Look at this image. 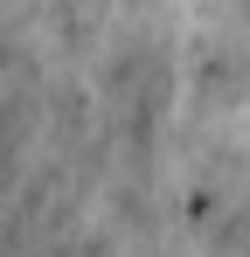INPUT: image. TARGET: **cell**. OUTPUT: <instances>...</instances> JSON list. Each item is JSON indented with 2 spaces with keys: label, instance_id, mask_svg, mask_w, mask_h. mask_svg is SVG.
Masks as SVG:
<instances>
[{
  "label": "cell",
  "instance_id": "1",
  "mask_svg": "<svg viewBox=\"0 0 250 257\" xmlns=\"http://www.w3.org/2000/svg\"><path fill=\"white\" fill-rule=\"evenodd\" d=\"M181 77H188V97H195V111H229V104H243L250 97V42L243 35H202V42H188V63H181Z\"/></svg>",
  "mask_w": 250,
  "mask_h": 257
}]
</instances>
